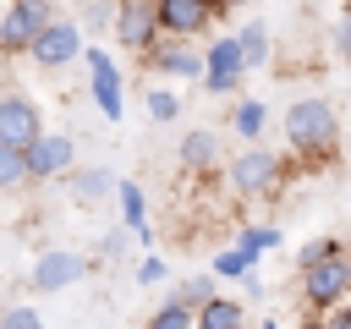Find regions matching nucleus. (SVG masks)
<instances>
[{"mask_svg": "<svg viewBox=\"0 0 351 329\" xmlns=\"http://www.w3.org/2000/svg\"><path fill=\"white\" fill-rule=\"evenodd\" d=\"M285 143H291L296 159H313V164L335 159V148H340V115H335V104L318 99V93L296 99L285 110Z\"/></svg>", "mask_w": 351, "mask_h": 329, "instance_id": "nucleus-1", "label": "nucleus"}, {"mask_svg": "<svg viewBox=\"0 0 351 329\" xmlns=\"http://www.w3.org/2000/svg\"><path fill=\"white\" fill-rule=\"evenodd\" d=\"M49 22H55V0H11L0 11V55H27Z\"/></svg>", "mask_w": 351, "mask_h": 329, "instance_id": "nucleus-2", "label": "nucleus"}, {"mask_svg": "<svg viewBox=\"0 0 351 329\" xmlns=\"http://www.w3.org/2000/svg\"><path fill=\"white\" fill-rule=\"evenodd\" d=\"M302 302H307V313H318V318L335 313L340 302H351V263H346V252L302 269Z\"/></svg>", "mask_w": 351, "mask_h": 329, "instance_id": "nucleus-3", "label": "nucleus"}, {"mask_svg": "<svg viewBox=\"0 0 351 329\" xmlns=\"http://www.w3.org/2000/svg\"><path fill=\"white\" fill-rule=\"evenodd\" d=\"M38 137H44V110H38V99L22 93V88H5V93H0V148L27 154Z\"/></svg>", "mask_w": 351, "mask_h": 329, "instance_id": "nucleus-4", "label": "nucleus"}, {"mask_svg": "<svg viewBox=\"0 0 351 329\" xmlns=\"http://www.w3.org/2000/svg\"><path fill=\"white\" fill-rule=\"evenodd\" d=\"M280 181H285V159H280L274 148H241V154L230 159V186H236V197H269V192H280Z\"/></svg>", "mask_w": 351, "mask_h": 329, "instance_id": "nucleus-5", "label": "nucleus"}, {"mask_svg": "<svg viewBox=\"0 0 351 329\" xmlns=\"http://www.w3.org/2000/svg\"><path fill=\"white\" fill-rule=\"evenodd\" d=\"M88 55V38H82V22L77 16H55L44 33H38V44L27 49V60L38 66V71H60V66H71V60H82Z\"/></svg>", "mask_w": 351, "mask_h": 329, "instance_id": "nucleus-6", "label": "nucleus"}, {"mask_svg": "<svg viewBox=\"0 0 351 329\" xmlns=\"http://www.w3.org/2000/svg\"><path fill=\"white\" fill-rule=\"evenodd\" d=\"M203 93H214V99H230V93H241V77H247V60H241V44H236V33H219L208 49H203Z\"/></svg>", "mask_w": 351, "mask_h": 329, "instance_id": "nucleus-7", "label": "nucleus"}, {"mask_svg": "<svg viewBox=\"0 0 351 329\" xmlns=\"http://www.w3.org/2000/svg\"><path fill=\"white\" fill-rule=\"evenodd\" d=\"M88 269H93V258H88V252L49 247V252H38V258H33V269H27V285H33V291H66V285L88 280Z\"/></svg>", "mask_w": 351, "mask_h": 329, "instance_id": "nucleus-8", "label": "nucleus"}, {"mask_svg": "<svg viewBox=\"0 0 351 329\" xmlns=\"http://www.w3.org/2000/svg\"><path fill=\"white\" fill-rule=\"evenodd\" d=\"M154 16H159V33L165 38H181V44L203 38L219 22L214 16V0H154Z\"/></svg>", "mask_w": 351, "mask_h": 329, "instance_id": "nucleus-9", "label": "nucleus"}, {"mask_svg": "<svg viewBox=\"0 0 351 329\" xmlns=\"http://www.w3.org/2000/svg\"><path fill=\"white\" fill-rule=\"evenodd\" d=\"M82 66H88V88H93V104H99V115L115 126L121 121V99H126V88H121V66L110 60V49H99V44H88V55H82Z\"/></svg>", "mask_w": 351, "mask_h": 329, "instance_id": "nucleus-10", "label": "nucleus"}, {"mask_svg": "<svg viewBox=\"0 0 351 329\" xmlns=\"http://www.w3.org/2000/svg\"><path fill=\"white\" fill-rule=\"evenodd\" d=\"M77 170V143L66 132H44L33 148H27V175L33 181H66Z\"/></svg>", "mask_w": 351, "mask_h": 329, "instance_id": "nucleus-11", "label": "nucleus"}, {"mask_svg": "<svg viewBox=\"0 0 351 329\" xmlns=\"http://www.w3.org/2000/svg\"><path fill=\"white\" fill-rule=\"evenodd\" d=\"M159 38L165 33H159V16H154V0H126L121 16H115V44L132 49V55H148Z\"/></svg>", "mask_w": 351, "mask_h": 329, "instance_id": "nucleus-12", "label": "nucleus"}, {"mask_svg": "<svg viewBox=\"0 0 351 329\" xmlns=\"http://www.w3.org/2000/svg\"><path fill=\"white\" fill-rule=\"evenodd\" d=\"M148 71H159V77H176V82H203V49L197 44H181V38H159L148 55Z\"/></svg>", "mask_w": 351, "mask_h": 329, "instance_id": "nucleus-13", "label": "nucleus"}, {"mask_svg": "<svg viewBox=\"0 0 351 329\" xmlns=\"http://www.w3.org/2000/svg\"><path fill=\"white\" fill-rule=\"evenodd\" d=\"M176 159H181V170H192V175H208V170L219 164V132H208V126H192V132L176 143Z\"/></svg>", "mask_w": 351, "mask_h": 329, "instance_id": "nucleus-14", "label": "nucleus"}, {"mask_svg": "<svg viewBox=\"0 0 351 329\" xmlns=\"http://www.w3.org/2000/svg\"><path fill=\"white\" fill-rule=\"evenodd\" d=\"M115 186H121V181H115L104 164H77V170L66 175V192H71L77 203H104Z\"/></svg>", "mask_w": 351, "mask_h": 329, "instance_id": "nucleus-15", "label": "nucleus"}, {"mask_svg": "<svg viewBox=\"0 0 351 329\" xmlns=\"http://www.w3.org/2000/svg\"><path fill=\"white\" fill-rule=\"evenodd\" d=\"M263 126H269L263 99H247V93H241V99L230 104V132H236L241 143H258V137H263Z\"/></svg>", "mask_w": 351, "mask_h": 329, "instance_id": "nucleus-16", "label": "nucleus"}, {"mask_svg": "<svg viewBox=\"0 0 351 329\" xmlns=\"http://www.w3.org/2000/svg\"><path fill=\"white\" fill-rule=\"evenodd\" d=\"M236 44H241V60H247V71H258V66H269V55H274V38H269V27L252 16V22H241V33H236Z\"/></svg>", "mask_w": 351, "mask_h": 329, "instance_id": "nucleus-17", "label": "nucleus"}, {"mask_svg": "<svg viewBox=\"0 0 351 329\" xmlns=\"http://www.w3.org/2000/svg\"><path fill=\"white\" fill-rule=\"evenodd\" d=\"M197 329H247V307L236 296H214L208 307H197Z\"/></svg>", "mask_w": 351, "mask_h": 329, "instance_id": "nucleus-18", "label": "nucleus"}, {"mask_svg": "<svg viewBox=\"0 0 351 329\" xmlns=\"http://www.w3.org/2000/svg\"><path fill=\"white\" fill-rule=\"evenodd\" d=\"M219 291H214V274H192V280H181L176 291H170V302H181L186 313H197V307H208Z\"/></svg>", "mask_w": 351, "mask_h": 329, "instance_id": "nucleus-19", "label": "nucleus"}, {"mask_svg": "<svg viewBox=\"0 0 351 329\" xmlns=\"http://www.w3.org/2000/svg\"><path fill=\"white\" fill-rule=\"evenodd\" d=\"M143 329H197V313H186L181 302H170V296H165V302L143 318Z\"/></svg>", "mask_w": 351, "mask_h": 329, "instance_id": "nucleus-20", "label": "nucleus"}, {"mask_svg": "<svg viewBox=\"0 0 351 329\" xmlns=\"http://www.w3.org/2000/svg\"><path fill=\"white\" fill-rule=\"evenodd\" d=\"M115 197H121V219L137 230V225H148V192L137 186V181H121L115 186Z\"/></svg>", "mask_w": 351, "mask_h": 329, "instance_id": "nucleus-21", "label": "nucleus"}, {"mask_svg": "<svg viewBox=\"0 0 351 329\" xmlns=\"http://www.w3.org/2000/svg\"><path fill=\"white\" fill-rule=\"evenodd\" d=\"M214 274L219 280H247V274H258V258L241 252V247H225V252H214Z\"/></svg>", "mask_w": 351, "mask_h": 329, "instance_id": "nucleus-22", "label": "nucleus"}, {"mask_svg": "<svg viewBox=\"0 0 351 329\" xmlns=\"http://www.w3.org/2000/svg\"><path fill=\"white\" fill-rule=\"evenodd\" d=\"M22 186H33V175H27V154L0 148V192H22Z\"/></svg>", "mask_w": 351, "mask_h": 329, "instance_id": "nucleus-23", "label": "nucleus"}, {"mask_svg": "<svg viewBox=\"0 0 351 329\" xmlns=\"http://www.w3.org/2000/svg\"><path fill=\"white\" fill-rule=\"evenodd\" d=\"M148 121H154V126L181 121V93H170V88H148Z\"/></svg>", "mask_w": 351, "mask_h": 329, "instance_id": "nucleus-24", "label": "nucleus"}, {"mask_svg": "<svg viewBox=\"0 0 351 329\" xmlns=\"http://www.w3.org/2000/svg\"><path fill=\"white\" fill-rule=\"evenodd\" d=\"M346 252V241L340 236H313V241H302V252H296V269H313V263H324V258H340Z\"/></svg>", "mask_w": 351, "mask_h": 329, "instance_id": "nucleus-25", "label": "nucleus"}, {"mask_svg": "<svg viewBox=\"0 0 351 329\" xmlns=\"http://www.w3.org/2000/svg\"><path fill=\"white\" fill-rule=\"evenodd\" d=\"M236 247H241V252H252V258H263L269 247H280V230H274V225H241Z\"/></svg>", "mask_w": 351, "mask_h": 329, "instance_id": "nucleus-26", "label": "nucleus"}, {"mask_svg": "<svg viewBox=\"0 0 351 329\" xmlns=\"http://www.w3.org/2000/svg\"><path fill=\"white\" fill-rule=\"evenodd\" d=\"M0 329H44V318H38V307L11 302V307H0Z\"/></svg>", "mask_w": 351, "mask_h": 329, "instance_id": "nucleus-27", "label": "nucleus"}, {"mask_svg": "<svg viewBox=\"0 0 351 329\" xmlns=\"http://www.w3.org/2000/svg\"><path fill=\"white\" fill-rule=\"evenodd\" d=\"M115 16H121L115 0H88V5H82V27H93V33H99V27H115Z\"/></svg>", "mask_w": 351, "mask_h": 329, "instance_id": "nucleus-28", "label": "nucleus"}, {"mask_svg": "<svg viewBox=\"0 0 351 329\" xmlns=\"http://www.w3.org/2000/svg\"><path fill=\"white\" fill-rule=\"evenodd\" d=\"M170 280V263L159 258V252H143V263H137V285H165Z\"/></svg>", "mask_w": 351, "mask_h": 329, "instance_id": "nucleus-29", "label": "nucleus"}, {"mask_svg": "<svg viewBox=\"0 0 351 329\" xmlns=\"http://www.w3.org/2000/svg\"><path fill=\"white\" fill-rule=\"evenodd\" d=\"M329 44H335V55H340V60L351 66V11H346V16L335 22V33H329Z\"/></svg>", "mask_w": 351, "mask_h": 329, "instance_id": "nucleus-30", "label": "nucleus"}, {"mask_svg": "<svg viewBox=\"0 0 351 329\" xmlns=\"http://www.w3.org/2000/svg\"><path fill=\"white\" fill-rule=\"evenodd\" d=\"M324 324H329V329H351V302H340L335 313H324Z\"/></svg>", "mask_w": 351, "mask_h": 329, "instance_id": "nucleus-31", "label": "nucleus"}, {"mask_svg": "<svg viewBox=\"0 0 351 329\" xmlns=\"http://www.w3.org/2000/svg\"><path fill=\"white\" fill-rule=\"evenodd\" d=\"M241 5H252V0H214V16H236Z\"/></svg>", "mask_w": 351, "mask_h": 329, "instance_id": "nucleus-32", "label": "nucleus"}, {"mask_svg": "<svg viewBox=\"0 0 351 329\" xmlns=\"http://www.w3.org/2000/svg\"><path fill=\"white\" fill-rule=\"evenodd\" d=\"M296 329H329V324H324V318H318V313H307V318H302V324H296Z\"/></svg>", "mask_w": 351, "mask_h": 329, "instance_id": "nucleus-33", "label": "nucleus"}, {"mask_svg": "<svg viewBox=\"0 0 351 329\" xmlns=\"http://www.w3.org/2000/svg\"><path fill=\"white\" fill-rule=\"evenodd\" d=\"M258 329H280V324H274V318H258Z\"/></svg>", "mask_w": 351, "mask_h": 329, "instance_id": "nucleus-34", "label": "nucleus"}, {"mask_svg": "<svg viewBox=\"0 0 351 329\" xmlns=\"http://www.w3.org/2000/svg\"><path fill=\"white\" fill-rule=\"evenodd\" d=\"M346 263H351V247H346Z\"/></svg>", "mask_w": 351, "mask_h": 329, "instance_id": "nucleus-35", "label": "nucleus"}, {"mask_svg": "<svg viewBox=\"0 0 351 329\" xmlns=\"http://www.w3.org/2000/svg\"><path fill=\"white\" fill-rule=\"evenodd\" d=\"M115 5H126V0H115Z\"/></svg>", "mask_w": 351, "mask_h": 329, "instance_id": "nucleus-36", "label": "nucleus"}]
</instances>
